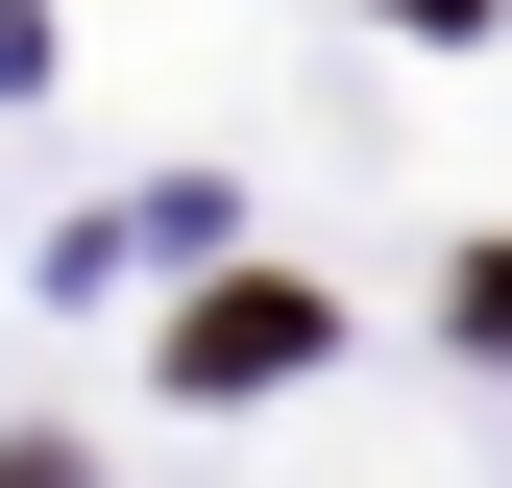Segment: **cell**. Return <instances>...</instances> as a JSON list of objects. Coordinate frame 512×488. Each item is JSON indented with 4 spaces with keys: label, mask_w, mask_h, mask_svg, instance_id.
Listing matches in <instances>:
<instances>
[{
    "label": "cell",
    "mask_w": 512,
    "mask_h": 488,
    "mask_svg": "<svg viewBox=\"0 0 512 488\" xmlns=\"http://www.w3.org/2000/svg\"><path fill=\"white\" fill-rule=\"evenodd\" d=\"M269 366H317V293H293V269H244V293L171 318V391H269Z\"/></svg>",
    "instance_id": "obj_1"
},
{
    "label": "cell",
    "mask_w": 512,
    "mask_h": 488,
    "mask_svg": "<svg viewBox=\"0 0 512 488\" xmlns=\"http://www.w3.org/2000/svg\"><path fill=\"white\" fill-rule=\"evenodd\" d=\"M464 342H488V366H512V244H464Z\"/></svg>",
    "instance_id": "obj_2"
},
{
    "label": "cell",
    "mask_w": 512,
    "mask_h": 488,
    "mask_svg": "<svg viewBox=\"0 0 512 488\" xmlns=\"http://www.w3.org/2000/svg\"><path fill=\"white\" fill-rule=\"evenodd\" d=\"M0 488H74V464H49V440H0Z\"/></svg>",
    "instance_id": "obj_3"
}]
</instances>
